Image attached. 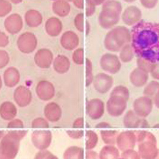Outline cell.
<instances>
[{
	"mask_svg": "<svg viewBox=\"0 0 159 159\" xmlns=\"http://www.w3.org/2000/svg\"><path fill=\"white\" fill-rule=\"evenodd\" d=\"M134 53L152 64L159 62V23L140 21L131 31Z\"/></svg>",
	"mask_w": 159,
	"mask_h": 159,
	"instance_id": "obj_1",
	"label": "cell"
},
{
	"mask_svg": "<svg viewBox=\"0 0 159 159\" xmlns=\"http://www.w3.org/2000/svg\"><path fill=\"white\" fill-rule=\"evenodd\" d=\"M136 143L138 144V154L141 159H155L159 149L157 139L153 134L147 130L135 131Z\"/></svg>",
	"mask_w": 159,
	"mask_h": 159,
	"instance_id": "obj_2",
	"label": "cell"
},
{
	"mask_svg": "<svg viewBox=\"0 0 159 159\" xmlns=\"http://www.w3.org/2000/svg\"><path fill=\"white\" fill-rule=\"evenodd\" d=\"M131 41V33L126 27L119 26L107 33L104 39L106 49L112 52H120L125 45Z\"/></svg>",
	"mask_w": 159,
	"mask_h": 159,
	"instance_id": "obj_3",
	"label": "cell"
},
{
	"mask_svg": "<svg viewBox=\"0 0 159 159\" xmlns=\"http://www.w3.org/2000/svg\"><path fill=\"white\" fill-rule=\"evenodd\" d=\"M127 100L120 96L110 95L107 102V111L114 117L121 116L127 108Z\"/></svg>",
	"mask_w": 159,
	"mask_h": 159,
	"instance_id": "obj_4",
	"label": "cell"
},
{
	"mask_svg": "<svg viewBox=\"0 0 159 159\" xmlns=\"http://www.w3.org/2000/svg\"><path fill=\"white\" fill-rule=\"evenodd\" d=\"M120 13L109 8H103L99 15V24L105 30L113 28L119 23Z\"/></svg>",
	"mask_w": 159,
	"mask_h": 159,
	"instance_id": "obj_5",
	"label": "cell"
},
{
	"mask_svg": "<svg viewBox=\"0 0 159 159\" xmlns=\"http://www.w3.org/2000/svg\"><path fill=\"white\" fill-rule=\"evenodd\" d=\"M153 103V101L150 97L146 96L139 97L133 103V110L140 117L145 118L151 114Z\"/></svg>",
	"mask_w": 159,
	"mask_h": 159,
	"instance_id": "obj_6",
	"label": "cell"
},
{
	"mask_svg": "<svg viewBox=\"0 0 159 159\" xmlns=\"http://www.w3.org/2000/svg\"><path fill=\"white\" fill-rule=\"evenodd\" d=\"M100 66L104 71L116 74L120 71L121 64L118 56L111 53H105L100 59Z\"/></svg>",
	"mask_w": 159,
	"mask_h": 159,
	"instance_id": "obj_7",
	"label": "cell"
},
{
	"mask_svg": "<svg viewBox=\"0 0 159 159\" xmlns=\"http://www.w3.org/2000/svg\"><path fill=\"white\" fill-rule=\"evenodd\" d=\"M136 143L135 131L126 130L119 133L116 139V144L119 150L124 151L134 149Z\"/></svg>",
	"mask_w": 159,
	"mask_h": 159,
	"instance_id": "obj_8",
	"label": "cell"
},
{
	"mask_svg": "<svg viewBox=\"0 0 159 159\" xmlns=\"http://www.w3.org/2000/svg\"><path fill=\"white\" fill-rule=\"evenodd\" d=\"M93 81L96 90L101 94L108 92L114 83L113 78L111 75L105 73L98 74L93 78Z\"/></svg>",
	"mask_w": 159,
	"mask_h": 159,
	"instance_id": "obj_9",
	"label": "cell"
},
{
	"mask_svg": "<svg viewBox=\"0 0 159 159\" xmlns=\"http://www.w3.org/2000/svg\"><path fill=\"white\" fill-rule=\"evenodd\" d=\"M37 40L35 36L31 32L22 34L17 40L18 48L24 53H30L36 48Z\"/></svg>",
	"mask_w": 159,
	"mask_h": 159,
	"instance_id": "obj_10",
	"label": "cell"
},
{
	"mask_svg": "<svg viewBox=\"0 0 159 159\" xmlns=\"http://www.w3.org/2000/svg\"><path fill=\"white\" fill-rule=\"evenodd\" d=\"M123 125L125 127L130 129H135L138 127H148V124L144 118L138 116L134 110H130L125 114L123 120Z\"/></svg>",
	"mask_w": 159,
	"mask_h": 159,
	"instance_id": "obj_11",
	"label": "cell"
},
{
	"mask_svg": "<svg viewBox=\"0 0 159 159\" xmlns=\"http://www.w3.org/2000/svg\"><path fill=\"white\" fill-rule=\"evenodd\" d=\"M142 16V11L139 8L131 6L125 10L121 15V19L127 26H133L141 21Z\"/></svg>",
	"mask_w": 159,
	"mask_h": 159,
	"instance_id": "obj_12",
	"label": "cell"
},
{
	"mask_svg": "<svg viewBox=\"0 0 159 159\" xmlns=\"http://www.w3.org/2000/svg\"><path fill=\"white\" fill-rule=\"evenodd\" d=\"M89 116L93 120L101 119L105 112V103L100 99H93L89 101L88 105Z\"/></svg>",
	"mask_w": 159,
	"mask_h": 159,
	"instance_id": "obj_13",
	"label": "cell"
},
{
	"mask_svg": "<svg viewBox=\"0 0 159 159\" xmlns=\"http://www.w3.org/2000/svg\"><path fill=\"white\" fill-rule=\"evenodd\" d=\"M4 26L9 33L16 34L19 32L23 27L22 17L16 13L11 15L6 19Z\"/></svg>",
	"mask_w": 159,
	"mask_h": 159,
	"instance_id": "obj_14",
	"label": "cell"
},
{
	"mask_svg": "<svg viewBox=\"0 0 159 159\" xmlns=\"http://www.w3.org/2000/svg\"><path fill=\"white\" fill-rule=\"evenodd\" d=\"M148 77V73L137 67L130 73L129 80L132 84L135 87L141 88L147 84Z\"/></svg>",
	"mask_w": 159,
	"mask_h": 159,
	"instance_id": "obj_15",
	"label": "cell"
},
{
	"mask_svg": "<svg viewBox=\"0 0 159 159\" xmlns=\"http://www.w3.org/2000/svg\"><path fill=\"white\" fill-rule=\"evenodd\" d=\"M61 43L64 48L68 50H72L78 46L79 39L75 32L67 31L65 32L62 36Z\"/></svg>",
	"mask_w": 159,
	"mask_h": 159,
	"instance_id": "obj_16",
	"label": "cell"
},
{
	"mask_svg": "<svg viewBox=\"0 0 159 159\" xmlns=\"http://www.w3.org/2000/svg\"><path fill=\"white\" fill-rule=\"evenodd\" d=\"M35 61L38 65L43 68L48 67L53 60V54L48 49H41L35 55Z\"/></svg>",
	"mask_w": 159,
	"mask_h": 159,
	"instance_id": "obj_17",
	"label": "cell"
},
{
	"mask_svg": "<svg viewBox=\"0 0 159 159\" xmlns=\"http://www.w3.org/2000/svg\"><path fill=\"white\" fill-rule=\"evenodd\" d=\"M45 27L47 33L52 37L57 36L62 30V22L56 17L50 18L47 20Z\"/></svg>",
	"mask_w": 159,
	"mask_h": 159,
	"instance_id": "obj_18",
	"label": "cell"
},
{
	"mask_svg": "<svg viewBox=\"0 0 159 159\" xmlns=\"http://www.w3.org/2000/svg\"><path fill=\"white\" fill-rule=\"evenodd\" d=\"M99 157V159H120L119 150L113 145H106L101 150Z\"/></svg>",
	"mask_w": 159,
	"mask_h": 159,
	"instance_id": "obj_19",
	"label": "cell"
},
{
	"mask_svg": "<svg viewBox=\"0 0 159 159\" xmlns=\"http://www.w3.org/2000/svg\"><path fill=\"white\" fill-rule=\"evenodd\" d=\"M25 21L28 26L35 28L41 25L43 17L40 13L36 10H31L26 12L25 15Z\"/></svg>",
	"mask_w": 159,
	"mask_h": 159,
	"instance_id": "obj_20",
	"label": "cell"
},
{
	"mask_svg": "<svg viewBox=\"0 0 159 159\" xmlns=\"http://www.w3.org/2000/svg\"><path fill=\"white\" fill-rule=\"evenodd\" d=\"M53 10L57 15L65 17L70 13L71 7L66 1L56 0L53 4Z\"/></svg>",
	"mask_w": 159,
	"mask_h": 159,
	"instance_id": "obj_21",
	"label": "cell"
},
{
	"mask_svg": "<svg viewBox=\"0 0 159 159\" xmlns=\"http://www.w3.org/2000/svg\"><path fill=\"white\" fill-rule=\"evenodd\" d=\"M119 132L116 130H103L100 132L101 138L106 145H114L116 143V139Z\"/></svg>",
	"mask_w": 159,
	"mask_h": 159,
	"instance_id": "obj_22",
	"label": "cell"
},
{
	"mask_svg": "<svg viewBox=\"0 0 159 159\" xmlns=\"http://www.w3.org/2000/svg\"><path fill=\"white\" fill-rule=\"evenodd\" d=\"M120 59L124 63L130 62L134 57V52L131 44H127L120 51Z\"/></svg>",
	"mask_w": 159,
	"mask_h": 159,
	"instance_id": "obj_23",
	"label": "cell"
},
{
	"mask_svg": "<svg viewBox=\"0 0 159 159\" xmlns=\"http://www.w3.org/2000/svg\"><path fill=\"white\" fill-rule=\"evenodd\" d=\"M159 90V82L157 81H151L144 88L143 96L148 97H153Z\"/></svg>",
	"mask_w": 159,
	"mask_h": 159,
	"instance_id": "obj_24",
	"label": "cell"
},
{
	"mask_svg": "<svg viewBox=\"0 0 159 159\" xmlns=\"http://www.w3.org/2000/svg\"><path fill=\"white\" fill-rule=\"evenodd\" d=\"M110 95H118L126 98L127 101L130 97V92L129 89L126 86L123 85H119L116 86L112 89Z\"/></svg>",
	"mask_w": 159,
	"mask_h": 159,
	"instance_id": "obj_25",
	"label": "cell"
},
{
	"mask_svg": "<svg viewBox=\"0 0 159 159\" xmlns=\"http://www.w3.org/2000/svg\"><path fill=\"white\" fill-rule=\"evenodd\" d=\"M103 8H109L121 13L122 6L119 1L116 0H107L103 4Z\"/></svg>",
	"mask_w": 159,
	"mask_h": 159,
	"instance_id": "obj_26",
	"label": "cell"
},
{
	"mask_svg": "<svg viewBox=\"0 0 159 159\" xmlns=\"http://www.w3.org/2000/svg\"><path fill=\"white\" fill-rule=\"evenodd\" d=\"M55 68H60L61 66H63L64 70L65 71H67L70 66V62L68 57L64 55H59L55 59Z\"/></svg>",
	"mask_w": 159,
	"mask_h": 159,
	"instance_id": "obj_27",
	"label": "cell"
},
{
	"mask_svg": "<svg viewBox=\"0 0 159 159\" xmlns=\"http://www.w3.org/2000/svg\"><path fill=\"white\" fill-rule=\"evenodd\" d=\"M154 64L151 63L150 61L144 59L141 57H138L137 59V66L138 68L143 70V71L147 73H150L151 71L152 67Z\"/></svg>",
	"mask_w": 159,
	"mask_h": 159,
	"instance_id": "obj_28",
	"label": "cell"
},
{
	"mask_svg": "<svg viewBox=\"0 0 159 159\" xmlns=\"http://www.w3.org/2000/svg\"><path fill=\"white\" fill-rule=\"evenodd\" d=\"M89 136V141L87 143L88 149H93L95 148L98 143V136L93 131H89L87 134Z\"/></svg>",
	"mask_w": 159,
	"mask_h": 159,
	"instance_id": "obj_29",
	"label": "cell"
},
{
	"mask_svg": "<svg viewBox=\"0 0 159 159\" xmlns=\"http://www.w3.org/2000/svg\"><path fill=\"white\" fill-rule=\"evenodd\" d=\"M11 5L6 0H0V17L8 15L11 10Z\"/></svg>",
	"mask_w": 159,
	"mask_h": 159,
	"instance_id": "obj_30",
	"label": "cell"
},
{
	"mask_svg": "<svg viewBox=\"0 0 159 159\" xmlns=\"http://www.w3.org/2000/svg\"><path fill=\"white\" fill-rule=\"evenodd\" d=\"M120 159H141L138 151L130 149L123 151Z\"/></svg>",
	"mask_w": 159,
	"mask_h": 159,
	"instance_id": "obj_31",
	"label": "cell"
},
{
	"mask_svg": "<svg viewBox=\"0 0 159 159\" xmlns=\"http://www.w3.org/2000/svg\"><path fill=\"white\" fill-rule=\"evenodd\" d=\"M72 59L77 65H82L84 62V50L83 48H80L77 49L73 53Z\"/></svg>",
	"mask_w": 159,
	"mask_h": 159,
	"instance_id": "obj_32",
	"label": "cell"
},
{
	"mask_svg": "<svg viewBox=\"0 0 159 159\" xmlns=\"http://www.w3.org/2000/svg\"><path fill=\"white\" fill-rule=\"evenodd\" d=\"M86 73H87V86H89L93 80V73H92V65L91 61L87 59H86Z\"/></svg>",
	"mask_w": 159,
	"mask_h": 159,
	"instance_id": "obj_33",
	"label": "cell"
},
{
	"mask_svg": "<svg viewBox=\"0 0 159 159\" xmlns=\"http://www.w3.org/2000/svg\"><path fill=\"white\" fill-rule=\"evenodd\" d=\"M74 24L76 28L80 32H83L84 31V15L83 13L77 15L74 20Z\"/></svg>",
	"mask_w": 159,
	"mask_h": 159,
	"instance_id": "obj_34",
	"label": "cell"
},
{
	"mask_svg": "<svg viewBox=\"0 0 159 159\" xmlns=\"http://www.w3.org/2000/svg\"><path fill=\"white\" fill-rule=\"evenodd\" d=\"M158 1L159 0H140V2L143 7L152 9L156 6Z\"/></svg>",
	"mask_w": 159,
	"mask_h": 159,
	"instance_id": "obj_35",
	"label": "cell"
},
{
	"mask_svg": "<svg viewBox=\"0 0 159 159\" xmlns=\"http://www.w3.org/2000/svg\"><path fill=\"white\" fill-rule=\"evenodd\" d=\"M9 61L8 53L4 50H0V68L3 67L2 66L7 65Z\"/></svg>",
	"mask_w": 159,
	"mask_h": 159,
	"instance_id": "obj_36",
	"label": "cell"
},
{
	"mask_svg": "<svg viewBox=\"0 0 159 159\" xmlns=\"http://www.w3.org/2000/svg\"><path fill=\"white\" fill-rule=\"evenodd\" d=\"M150 73L154 79L159 80V62L154 64Z\"/></svg>",
	"mask_w": 159,
	"mask_h": 159,
	"instance_id": "obj_37",
	"label": "cell"
},
{
	"mask_svg": "<svg viewBox=\"0 0 159 159\" xmlns=\"http://www.w3.org/2000/svg\"><path fill=\"white\" fill-rule=\"evenodd\" d=\"M8 43V37L4 32L0 31V47H5L7 46Z\"/></svg>",
	"mask_w": 159,
	"mask_h": 159,
	"instance_id": "obj_38",
	"label": "cell"
},
{
	"mask_svg": "<svg viewBox=\"0 0 159 159\" xmlns=\"http://www.w3.org/2000/svg\"><path fill=\"white\" fill-rule=\"evenodd\" d=\"M87 3V8H86V16H92L95 11V6L92 4V3L89 2L88 1H86Z\"/></svg>",
	"mask_w": 159,
	"mask_h": 159,
	"instance_id": "obj_39",
	"label": "cell"
},
{
	"mask_svg": "<svg viewBox=\"0 0 159 159\" xmlns=\"http://www.w3.org/2000/svg\"><path fill=\"white\" fill-rule=\"evenodd\" d=\"M72 2L77 8L82 9L84 7V0H73Z\"/></svg>",
	"mask_w": 159,
	"mask_h": 159,
	"instance_id": "obj_40",
	"label": "cell"
},
{
	"mask_svg": "<svg viewBox=\"0 0 159 159\" xmlns=\"http://www.w3.org/2000/svg\"><path fill=\"white\" fill-rule=\"evenodd\" d=\"M88 159H99V154L95 151H90L88 153Z\"/></svg>",
	"mask_w": 159,
	"mask_h": 159,
	"instance_id": "obj_41",
	"label": "cell"
},
{
	"mask_svg": "<svg viewBox=\"0 0 159 159\" xmlns=\"http://www.w3.org/2000/svg\"><path fill=\"white\" fill-rule=\"evenodd\" d=\"M86 1L92 3V4H93L95 6H98L103 4L107 0H86Z\"/></svg>",
	"mask_w": 159,
	"mask_h": 159,
	"instance_id": "obj_42",
	"label": "cell"
},
{
	"mask_svg": "<svg viewBox=\"0 0 159 159\" xmlns=\"http://www.w3.org/2000/svg\"><path fill=\"white\" fill-rule=\"evenodd\" d=\"M96 127H98V128H110V127H111V125L107 122L103 121V122H101L99 124H98Z\"/></svg>",
	"mask_w": 159,
	"mask_h": 159,
	"instance_id": "obj_43",
	"label": "cell"
},
{
	"mask_svg": "<svg viewBox=\"0 0 159 159\" xmlns=\"http://www.w3.org/2000/svg\"><path fill=\"white\" fill-rule=\"evenodd\" d=\"M153 103H154L156 108L159 109V90L157 93L154 96Z\"/></svg>",
	"mask_w": 159,
	"mask_h": 159,
	"instance_id": "obj_44",
	"label": "cell"
},
{
	"mask_svg": "<svg viewBox=\"0 0 159 159\" xmlns=\"http://www.w3.org/2000/svg\"><path fill=\"white\" fill-rule=\"evenodd\" d=\"M10 1H11L13 3H14V4H19V3H20V2H21L22 1V0H10Z\"/></svg>",
	"mask_w": 159,
	"mask_h": 159,
	"instance_id": "obj_45",
	"label": "cell"
},
{
	"mask_svg": "<svg viewBox=\"0 0 159 159\" xmlns=\"http://www.w3.org/2000/svg\"><path fill=\"white\" fill-rule=\"evenodd\" d=\"M123 1L126 2H133L135 1L136 0H123Z\"/></svg>",
	"mask_w": 159,
	"mask_h": 159,
	"instance_id": "obj_46",
	"label": "cell"
},
{
	"mask_svg": "<svg viewBox=\"0 0 159 159\" xmlns=\"http://www.w3.org/2000/svg\"><path fill=\"white\" fill-rule=\"evenodd\" d=\"M155 159H159V151H158V154H157V156H156V157L155 158Z\"/></svg>",
	"mask_w": 159,
	"mask_h": 159,
	"instance_id": "obj_47",
	"label": "cell"
},
{
	"mask_svg": "<svg viewBox=\"0 0 159 159\" xmlns=\"http://www.w3.org/2000/svg\"><path fill=\"white\" fill-rule=\"evenodd\" d=\"M66 1H72L73 0H66Z\"/></svg>",
	"mask_w": 159,
	"mask_h": 159,
	"instance_id": "obj_48",
	"label": "cell"
}]
</instances>
